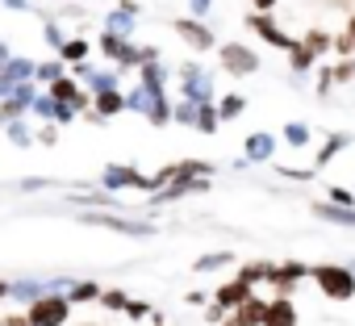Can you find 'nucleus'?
Instances as JSON below:
<instances>
[{"label":"nucleus","instance_id":"31","mask_svg":"<svg viewBox=\"0 0 355 326\" xmlns=\"http://www.w3.org/2000/svg\"><path fill=\"white\" fill-rule=\"evenodd\" d=\"M243 109H247V96H243V92H230V96H222V101H218V113H222V121H234V117H243Z\"/></svg>","mask_w":355,"mask_h":326},{"label":"nucleus","instance_id":"18","mask_svg":"<svg viewBox=\"0 0 355 326\" xmlns=\"http://www.w3.org/2000/svg\"><path fill=\"white\" fill-rule=\"evenodd\" d=\"M34 113H38V117H46V121H59V126H63V121H71V117H80L71 105H59L51 92H42V96L34 101Z\"/></svg>","mask_w":355,"mask_h":326},{"label":"nucleus","instance_id":"2","mask_svg":"<svg viewBox=\"0 0 355 326\" xmlns=\"http://www.w3.org/2000/svg\"><path fill=\"white\" fill-rule=\"evenodd\" d=\"M309 280L330 297V301H351L355 297V272L347 264H313Z\"/></svg>","mask_w":355,"mask_h":326},{"label":"nucleus","instance_id":"45","mask_svg":"<svg viewBox=\"0 0 355 326\" xmlns=\"http://www.w3.org/2000/svg\"><path fill=\"white\" fill-rule=\"evenodd\" d=\"M5 9H13V13H30L34 9V0H0Z\"/></svg>","mask_w":355,"mask_h":326},{"label":"nucleus","instance_id":"12","mask_svg":"<svg viewBox=\"0 0 355 326\" xmlns=\"http://www.w3.org/2000/svg\"><path fill=\"white\" fill-rule=\"evenodd\" d=\"M171 30L180 34L193 51H214V46H218V34H214L205 22H197V17H175V22H171Z\"/></svg>","mask_w":355,"mask_h":326},{"label":"nucleus","instance_id":"28","mask_svg":"<svg viewBox=\"0 0 355 326\" xmlns=\"http://www.w3.org/2000/svg\"><path fill=\"white\" fill-rule=\"evenodd\" d=\"M59 59H63V63H76V67L88 63V38H67L63 51H59Z\"/></svg>","mask_w":355,"mask_h":326},{"label":"nucleus","instance_id":"53","mask_svg":"<svg viewBox=\"0 0 355 326\" xmlns=\"http://www.w3.org/2000/svg\"><path fill=\"white\" fill-rule=\"evenodd\" d=\"M347 34H351V38H355V13H351V17H347Z\"/></svg>","mask_w":355,"mask_h":326},{"label":"nucleus","instance_id":"11","mask_svg":"<svg viewBox=\"0 0 355 326\" xmlns=\"http://www.w3.org/2000/svg\"><path fill=\"white\" fill-rule=\"evenodd\" d=\"M96 46H101V55H109V59H113V63H121V67H142V46H134L130 38L101 34V38H96Z\"/></svg>","mask_w":355,"mask_h":326},{"label":"nucleus","instance_id":"50","mask_svg":"<svg viewBox=\"0 0 355 326\" xmlns=\"http://www.w3.org/2000/svg\"><path fill=\"white\" fill-rule=\"evenodd\" d=\"M9 59H13V55H9V42H0V67H5Z\"/></svg>","mask_w":355,"mask_h":326},{"label":"nucleus","instance_id":"17","mask_svg":"<svg viewBox=\"0 0 355 326\" xmlns=\"http://www.w3.org/2000/svg\"><path fill=\"white\" fill-rule=\"evenodd\" d=\"M297 305H293V297H272L268 301V318H263V326H297Z\"/></svg>","mask_w":355,"mask_h":326},{"label":"nucleus","instance_id":"16","mask_svg":"<svg viewBox=\"0 0 355 326\" xmlns=\"http://www.w3.org/2000/svg\"><path fill=\"white\" fill-rule=\"evenodd\" d=\"M309 214L318 222H330V226H351L355 230V209H343V205H330V201H313Z\"/></svg>","mask_w":355,"mask_h":326},{"label":"nucleus","instance_id":"4","mask_svg":"<svg viewBox=\"0 0 355 326\" xmlns=\"http://www.w3.org/2000/svg\"><path fill=\"white\" fill-rule=\"evenodd\" d=\"M101 189L105 193H121V189H138V193H150L155 197V176H142L130 163H109L101 172Z\"/></svg>","mask_w":355,"mask_h":326},{"label":"nucleus","instance_id":"9","mask_svg":"<svg viewBox=\"0 0 355 326\" xmlns=\"http://www.w3.org/2000/svg\"><path fill=\"white\" fill-rule=\"evenodd\" d=\"M247 30H251V34H259V38H263L268 46L284 51V55H288V51L297 46V38H288V34H284V30L276 26V17H272V13H247Z\"/></svg>","mask_w":355,"mask_h":326},{"label":"nucleus","instance_id":"21","mask_svg":"<svg viewBox=\"0 0 355 326\" xmlns=\"http://www.w3.org/2000/svg\"><path fill=\"white\" fill-rule=\"evenodd\" d=\"M309 138H313L309 121H288V126L280 130V142H288V146H297V151H305V146H309Z\"/></svg>","mask_w":355,"mask_h":326},{"label":"nucleus","instance_id":"48","mask_svg":"<svg viewBox=\"0 0 355 326\" xmlns=\"http://www.w3.org/2000/svg\"><path fill=\"white\" fill-rule=\"evenodd\" d=\"M251 5H255V13H272V9L280 5V0H251Z\"/></svg>","mask_w":355,"mask_h":326},{"label":"nucleus","instance_id":"19","mask_svg":"<svg viewBox=\"0 0 355 326\" xmlns=\"http://www.w3.org/2000/svg\"><path fill=\"white\" fill-rule=\"evenodd\" d=\"M347 146H351V134L334 130V134H326V146L318 151V159H313V163H318V168H326V163H330V159H334L338 151H347Z\"/></svg>","mask_w":355,"mask_h":326},{"label":"nucleus","instance_id":"8","mask_svg":"<svg viewBox=\"0 0 355 326\" xmlns=\"http://www.w3.org/2000/svg\"><path fill=\"white\" fill-rule=\"evenodd\" d=\"M30 326H63L67 318H71V301L59 293V297H42V301H34L30 309Z\"/></svg>","mask_w":355,"mask_h":326},{"label":"nucleus","instance_id":"26","mask_svg":"<svg viewBox=\"0 0 355 326\" xmlns=\"http://www.w3.org/2000/svg\"><path fill=\"white\" fill-rule=\"evenodd\" d=\"M239 318H243V326H263V318H268V301L263 297H251L243 309H234Z\"/></svg>","mask_w":355,"mask_h":326},{"label":"nucleus","instance_id":"33","mask_svg":"<svg viewBox=\"0 0 355 326\" xmlns=\"http://www.w3.org/2000/svg\"><path fill=\"white\" fill-rule=\"evenodd\" d=\"M171 121H175V126H193V130H197V105H193V101H180V105L171 109Z\"/></svg>","mask_w":355,"mask_h":326},{"label":"nucleus","instance_id":"34","mask_svg":"<svg viewBox=\"0 0 355 326\" xmlns=\"http://www.w3.org/2000/svg\"><path fill=\"white\" fill-rule=\"evenodd\" d=\"M67 71H63V59H55V63H38V84H55V80H63Z\"/></svg>","mask_w":355,"mask_h":326},{"label":"nucleus","instance_id":"56","mask_svg":"<svg viewBox=\"0 0 355 326\" xmlns=\"http://www.w3.org/2000/svg\"><path fill=\"white\" fill-rule=\"evenodd\" d=\"M0 326H5V318H0Z\"/></svg>","mask_w":355,"mask_h":326},{"label":"nucleus","instance_id":"10","mask_svg":"<svg viewBox=\"0 0 355 326\" xmlns=\"http://www.w3.org/2000/svg\"><path fill=\"white\" fill-rule=\"evenodd\" d=\"M313 268L309 264H301V259H284V264H276L272 268V289H276V297H293L297 293V284H305V276H309Z\"/></svg>","mask_w":355,"mask_h":326},{"label":"nucleus","instance_id":"49","mask_svg":"<svg viewBox=\"0 0 355 326\" xmlns=\"http://www.w3.org/2000/svg\"><path fill=\"white\" fill-rule=\"evenodd\" d=\"M5 326H30V314H9Z\"/></svg>","mask_w":355,"mask_h":326},{"label":"nucleus","instance_id":"30","mask_svg":"<svg viewBox=\"0 0 355 326\" xmlns=\"http://www.w3.org/2000/svg\"><path fill=\"white\" fill-rule=\"evenodd\" d=\"M101 293H105V289H101L96 280H76V284L67 289V301H71V305H76V301H101Z\"/></svg>","mask_w":355,"mask_h":326},{"label":"nucleus","instance_id":"43","mask_svg":"<svg viewBox=\"0 0 355 326\" xmlns=\"http://www.w3.org/2000/svg\"><path fill=\"white\" fill-rule=\"evenodd\" d=\"M38 142H42V146H55V142H59V126H51V121H46V126L38 130Z\"/></svg>","mask_w":355,"mask_h":326},{"label":"nucleus","instance_id":"52","mask_svg":"<svg viewBox=\"0 0 355 326\" xmlns=\"http://www.w3.org/2000/svg\"><path fill=\"white\" fill-rule=\"evenodd\" d=\"M222 326H243V318H239V314H230V318H226Z\"/></svg>","mask_w":355,"mask_h":326},{"label":"nucleus","instance_id":"39","mask_svg":"<svg viewBox=\"0 0 355 326\" xmlns=\"http://www.w3.org/2000/svg\"><path fill=\"white\" fill-rule=\"evenodd\" d=\"M334 51H338V59H355V38L343 30V34H334Z\"/></svg>","mask_w":355,"mask_h":326},{"label":"nucleus","instance_id":"6","mask_svg":"<svg viewBox=\"0 0 355 326\" xmlns=\"http://www.w3.org/2000/svg\"><path fill=\"white\" fill-rule=\"evenodd\" d=\"M222 71L226 76H255L259 71V55L247 42H222Z\"/></svg>","mask_w":355,"mask_h":326},{"label":"nucleus","instance_id":"47","mask_svg":"<svg viewBox=\"0 0 355 326\" xmlns=\"http://www.w3.org/2000/svg\"><path fill=\"white\" fill-rule=\"evenodd\" d=\"M226 318H230V314H226L222 305H209V309H205V322H218V326H222Z\"/></svg>","mask_w":355,"mask_h":326},{"label":"nucleus","instance_id":"40","mask_svg":"<svg viewBox=\"0 0 355 326\" xmlns=\"http://www.w3.org/2000/svg\"><path fill=\"white\" fill-rule=\"evenodd\" d=\"M42 30H46V42H51V46H55V55H59V51H63V42H67V38H63V30H59V22H51V17H46V26H42Z\"/></svg>","mask_w":355,"mask_h":326},{"label":"nucleus","instance_id":"14","mask_svg":"<svg viewBox=\"0 0 355 326\" xmlns=\"http://www.w3.org/2000/svg\"><path fill=\"white\" fill-rule=\"evenodd\" d=\"M276 134H268V130H255V134H247V142H243V159L247 163H272V155H276Z\"/></svg>","mask_w":355,"mask_h":326},{"label":"nucleus","instance_id":"29","mask_svg":"<svg viewBox=\"0 0 355 326\" xmlns=\"http://www.w3.org/2000/svg\"><path fill=\"white\" fill-rule=\"evenodd\" d=\"M234 264V251H209L193 264V272H218V268H230Z\"/></svg>","mask_w":355,"mask_h":326},{"label":"nucleus","instance_id":"46","mask_svg":"<svg viewBox=\"0 0 355 326\" xmlns=\"http://www.w3.org/2000/svg\"><path fill=\"white\" fill-rule=\"evenodd\" d=\"M318 76H322V80H318V96H326V92L334 88V76H330V67H326V71H318Z\"/></svg>","mask_w":355,"mask_h":326},{"label":"nucleus","instance_id":"32","mask_svg":"<svg viewBox=\"0 0 355 326\" xmlns=\"http://www.w3.org/2000/svg\"><path fill=\"white\" fill-rule=\"evenodd\" d=\"M218 126H222L218 105H197V130L201 134H218Z\"/></svg>","mask_w":355,"mask_h":326},{"label":"nucleus","instance_id":"44","mask_svg":"<svg viewBox=\"0 0 355 326\" xmlns=\"http://www.w3.org/2000/svg\"><path fill=\"white\" fill-rule=\"evenodd\" d=\"M276 176H288V180H313V172H301V168H276Z\"/></svg>","mask_w":355,"mask_h":326},{"label":"nucleus","instance_id":"13","mask_svg":"<svg viewBox=\"0 0 355 326\" xmlns=\"http://www.w3.org/2000/svg\"><path fill=\"white\" fill-rule=\"evenodd\" d=\"M251 297H255V289H251L247 280H239V276H230V280H222V284L214 289V305H222L226 314L243 309V305H247Z\"/></svg>","mask_w":355,"mask_h":326},{"label":"nucleus","instance_id":"57","mask_svg":"<svg viewBox=\"0 0 355 326\" xmlns=\"http://www.w3.org/2000/svg\"><path fill=\"white\" fill-rule=\"evenodd\" d=\"M84 326H92V322H84Z\"/></svg>","mask_w":355,"mask_h":326},{"label":"nucleus","instance_id":"24","mask_svg":"<svg viewBox=\"0 0 355 326\" xmlns=\"http://www.w3.org/2000/svg\"><path fill=\"white\" fill-rule=\"evenodd\" d=\"M92 109L101 117H117L125 109V92H101V96H92Z\"/></svg>","mask_w":355,"mask_h":326},{"label":"nucleus","instance_id":"5","mask_svg":"<svg viewBox=\"0 0 355 326\" xmlns=\"http://www.w3.org/2000/svg\"><path fill=\"white\" fill-rule=\"evenodd\" d=\"M175 76H180L184 101H193V105H214V76H209L201 63H184Z\"/></svg>","mask_w":355,"mask_h":326},{"label":"nucleus","instance_id":"20","mask_svg":"<svg viewBox=\"0 0 355 326\" xmlns=\"http://www.w3.org/2000/svg\"><path fill=\"white\" fill-rule=\"evenodd\" d=\"M80 92H84V88L76 84V76H63V80H55V84H51V96H55L59 105H71V109H76Z\"/></svg>","mask_w":355,"mask_h":326},{"label":"nucleus","instance_id":"54","mask_svg":"<svg viewBox=\"0 0 355 326\" xmlns=\"http://www.w3.org/2000/svg\"><path fill=\"white\" fill-rule=\"evenodd\" d=\"M347 268H351V272H355V259H347Z\"/></svg>","mask_w":355,"mask_h":326},{"label":"nucleus","instance_id":"38","mask_svg":"<svg viewBox=\"0 0 355 326\" xmlns=\"http://www.w3.org/2000/svg\"><path fill=\"white\" fill-rule=\"evenodd\" d=\"M326 201H330V205H343V209H355V193H347V189H338V185H330Z\"/></svg>","mask_w":355,"mask_h":326},{"label":"nucleus","instance_id":"41","mask_svg":"<svg viewBox=\"0 0 355 326\" xmlns=\"http://www.w3.org/2000/svg\"><path fill=\"white\" fill-rule=\"evenodd\" d=\"M155 309L146 305V301H130V309H125V318H134V322H142V318H150Z\"/></svg>","mask_w":355,"mask_h":326},{"label":"nucleus","instance_id":"1","mask_svg":"<svg viewBox=\"0 0 355 326\" xmlns=\"http://www.w3.org/2000/svg\"><path fill=\"white\" fill-rule=\"evenodd\" d=\"M76 222L101 226V230H113V234H130V239H150V234H155V222L130 218V214H113V209H80Z\"/></svg>","mask_w":355,"mask_h":326},{"label":"nucleus","instance_id":"15","mask_svg":"<svg viewBox=\"0 0 355 326\" xmlns=\"http://www.w3.org/2000/svg\"><path fill=\"white\" fill-rule=\"evenodd\" d=\"M134 26H138V5L134 0H121V5L105 17V34H117V38H130Z\"/></svg>","mask_w":355,"mask_h":326},{"label":"nucleus","instance_id":"3","mask_svg":"<svg viewBox=\"0 0 355 326\" xmlns=\"http://www.w3.org/2000/svg\"><path fill=\"white\" fill-rule=\"evenodd\" d=\"M76 280L71 276H21V280H13V301H21L26 309L34 305V301H42V297H67V289H71Z\"/></svg>","mask_w":355,"mask_h":326},{"label":"nucleus","instance_id":"23","mask_svg":"<svg viewBox=\"0 0 355 326\" xmlns=\"http://www.w3.org/2000/svg\"><path fill=\"white\" fill-rule=\"evenodd\" d=\"M138 84L150 88V92H163V88H167V71H163V63H146V67H138Z\"/></svg>","mask_w":355,"mask_h":326},{"label":"nucleus","instance_id":"42","mask_svg":"<svg viewBox=\"0 0 355 326\" xmlns=\"http://www.w3.org/2000/svg\"><path fill=\"white\" fill-rule=\"evenodd\" d=\"M209 9H214V0H189V17H197V22H205Z\"/></svg>","mask_w":355,"mask_h":326},{"label":"nucleus","instance_id":"51","mask_svg":"<svg viewBox=\"0 0 355 326\" xmlns=\"http://www.w3.org/2000/svg\"><path fill=\"white\" fill-rule=\"evenodd\" d=\"M0 297H13V280H0Z\"/></svg>","mask_w":355,"mask_h":326},{"label":"nucleus","instance_id":"36","mask_svg":"<svg viewBox=\"0 0 355 326\" xmlns=\"http://www.w3.org/2000/svg\"><path fill=\"white\" fill-rule=\"evenodd\" d=\"M101 305H105V309H117V314H125V309H130V297H125L121 289H105V293H101Z\"/></svg>","mask_w":355,"mask_h":326},{"label":"nucleus","instance_id":"7","mask_svg":"<svg viewBox=\"0 0 355 326\" xmlns=\"http://www.w3.org/2000/svg\"><path fill=\"white\" fill-rule=\"evenodd\" d=\"M38 76V63L34 59H26V55H13L5 67H0V101H5V96H13L21 84H30Z\"/></svg>","mask_w":355,"mask_h":326},{"label":"nucleus","instance_id":"22","mask_svg":"<svg viewBox=\"0 0 355 326\" xmlns=\"http://www.w3.org/2000/svg\"><path fill=\"white\" fill-rule=\"evenodd\" d=\"M288 67H293V76H309L313 71V51L297 38V46L288 51Z\"/></svg>","mask_w":355,"mask_h":326},{"label":"nucleus","instance_id":"55","mask_svg":"<svg viewBox=\"0 0 355 326\" xmlns=\"http://www.w3.org/2000/svg\"><path fill=\"white\" fill-rule=\"evenodd\" d=\"M71 5H80V0H71Z\"/></svg>","mask_w":355,"mask_h":326},{"label":"nucleus","instance_id":"25","mask_svg":"<svg viewBox=\"0 0 355 326\" xmlns=\"http://www.w3.org/2000/svg\"><path fill=\"white\" fill-rule=\"evenodd\" d=\"M272 268H276V264H268V259H255V264H243V268H239V280H247V284L255 289V284H263V280H272Z\"/></svg>","mask_w":355,"mask_h":326},{"label":"nucleus","instance_id":"35","mask_svg":"<svg viewBox=\"0 0 355 326\" xmlns=\"http://www.w3.org/2000/svg\"><path fill=\"white\" fill-rule=\"evenodd\" d=\"M5 134H9V142H13V146H30V142H34V134H30V126H26V121H9V126H5Z\"/></svg>","mask_w":355,"mask_h":326},{"label":"nucleus","instance_id":"27","mask_svg":"<svg viewBox=\"0 0 355 326\" xmlns=\"http://www.w3.org/2000/svg\"><path fill=\"white\" fill-rule=\"evenodd\" d=\"M301 42L313 51V59H318V55H326V51H334V34H326V30H318V26H313V30H305V38H301Z\"/></svg>","mask_w":355,"mask_h":326},{"label":"nucleus","instance_id":"37","mask_svg":"<svg viewBox=\"0 0 355 326\" xmlns=\"http://www.w3.org/2000/svg\"><path fill=\"white\" fill-rule=\"evenodd\" d=\"M330 76H334V84H347V80H355V59H338V63L330 67Z\"/></svg>","mask_w":355,"mask_h":326}]
</instances>
